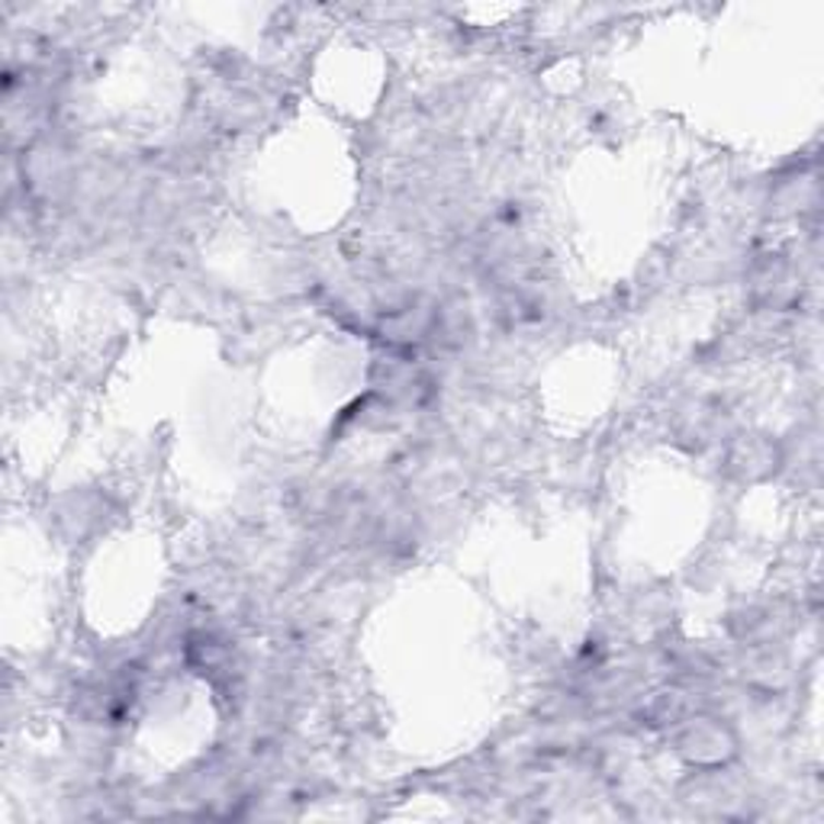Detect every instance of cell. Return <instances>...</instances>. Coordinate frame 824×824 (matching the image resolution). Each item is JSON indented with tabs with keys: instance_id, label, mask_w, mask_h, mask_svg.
I'll return each mask as SVG.
<instances>
[{
	"instance_id": "cell-1",
	"label": "cell",
	"mask_w": 824,
	"mask_h": 824,
	"mask_svg": "<svg viewBox=\"0 0 824 824\" xmlns=\"http://www.w3.org/2000/svg\"><path fill=\"white\" fill-rule=\"evenodd\" d=\"M721 741H725V728L715 725L711 718H699V721L686 731V738H683V754H686L693 764H721L725 754L715 751V748H721Z\"/></svg>"
}]
</instances>
